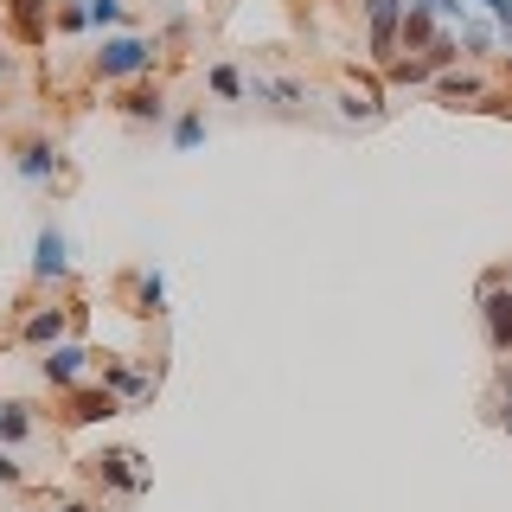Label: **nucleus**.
I'll use <instances>...</instances> for the list:
<instances>
[{
    "mask_svg": "<svg viewBox=\"0 0 512 512\" xmlns=\"http://www.w3.org/2000/svg\"><path fill=\"white\" fill-rule=\"evenodd\" d=\"M90 474L109 480V487H122V493H148V468H141L135 448H103V455H90Z\"/></svg>",
    "mask_w": 512,
    "mask_h": 512,
    "instance_id": "obj_1",
    "label": "nucleus"
},
{
    "mask_svg": "<svg viewBox=\"0 0 512 512\" xmlns=\"http://www.w3.org/2000/svg\"><path fill=\"white\" fill-rule=\"evenodd\" d=\"M90 359H96L90 346H71V340H64V346L45 352V365H39V372H45V384H58V391H77V384L90 378Z\"/></svg>",
    "mask_w": 512,
    "mask_h": 512,
    "instance_id": "obj_2",
    "label": "nucleus"
},
{
    "mask_svg": "<svg viewBox=\"0 0 512 512\" xmlns=\"http://www.w3.org/2000/svg\"><path fill=\"white\" fill-rule=\"evenodd\" d=\"M154 64V45L148 39H109L103 52H96V77H135Z\"/></svg>",
    "mask_w": 512,
    "mask_h": 512,
    "instance_id": "obj_3",
    "label": "nucleus"
},
{
    "mask_svg": "<svg viewBox=\"0 0 512 512\" xmlns=\"http://www.w3.org/2000/svg\"><path fill=\"white\" fill-rule=\"evenodd\" d=\"M480 320H487V346L500 352H512V295L506 288H480Z\"/></svg>",
    "mask_w": 512,
    "mask_h": 512,
    "instance_id": "obj_4",
    "label": "nucleus"
},
{
    "mask_svg": "<svg viewBox=\"0 0 512 512\" xmlns=\"http://www.w3.org/2000/svg\"><path fill=\"white\" fill-rule=\"evenodd\" d=\"M116 410H122V397L109 391V384H77V391H71V410H64V416H71V423H109Z\"/></svg>",
    "mask_w": 512,
    "mask_h": 512,
    "instance_id": "obj_5",
    "label": "nucleus"
},
{
    "mask_svg": "<svg viewBox=\"0 0 512 512\" xmlns=\"http://www.w3.org/2000/svg\"><path fill=\"white\" fill-rule=\"evenodd\" d=\"M32 276L39 282L71 276V244H64V231H39V244H32Z\"/></svg>",
    "mask_w": 512,
    "mask_h": 512,
    "instance_id": "obj_6",
    "label": "nucleus"
},
{
    "mask_svg": "<svg viewBox=\"0 0 512 512\" xmlns=\"http://www.w3.org/2000/svg\"><path fill=\"white\" fill-rule=\"evenodd\" d=\"M71 320H77V308H32V314L20 320V333H26L32 346L52 352V346H64V327H71Z\"/></svg>",
    "mask_w": 512,
    "mask_h": 512,
    "instance_id": "obj_7",
    "label": "nucleus"
},
{
    "mask_svg": "<svg viewBox=\"0 0 512 512\" xmlns=\"http://www.w3.org/2000/svg\"><path fill=\"white\" fill-rule=\"evenodd\" d=\"M20 173L32 186H58L64 180V154L52 148V141H26V148H20Z\"/></svg>",
    "mask_w": 512,
    "mask_h": 512,
    "instance_id": "obj_8",
    "label": "nucleus"
},
{
    "mask_svg": "<svg viewBox=\"0 0 512 512\" xmlns=\"http://www.w3.org/2000/svg\"><path fill=\"white\" fill-rule=\"evenodd\" d=\"M7 13H13V26H20V39L39 45V39H45V13H52V0H7Z\"/></svg>",
    "mask_w": 512,
    "mask_h": 512,
    "instance_id": "obj_9",
    "label": "nucleus"
},
{
    "mask_svg": "<svg viewBox=\"0 0 512 512\" xmlns=\"http://www.w3.org/2000/svg\"><path fill=\"white\" fill-rule=\"evenodd\" d=\"M122 116H128V122H160V116H167V103H160V84H135V90L122 96Z\"/></svg>",
    "mask_w": 512,
    "mask_h": 512,
    "instance_id": "obj_10",
    "label": "nucleus"
},
{
    "mask_svg": "<svg viewBox=\"0 0 512 512\" xmlns=\"http://www.w3.org/2000/svg\"><path fill=\"white\" fill-rule=\"evenodd\" d=\"M128 301H135V314H160L167 308V282H160L154 269H141V276L128 282Z\"/></svg>",
    "mask_w": 512,
    "mask_h": 512,
    "instance_id": "obj_11",
    "label": "nucleus"
},
{
    "mask_svg": "<svg viewBox=\"0 0 512 512\" xmlns=\"http://www.w3.org/2000/svg\"><path fill=\"white\" fill-rule=\"evenodd\" d=\"M103 384H109L116 397H128V404H141V397H154V378L128 372V365H103Z\"/></svg>",
    "mask_w": 512,
    "mask_h": 512,
    "instance_id": "obj_12",
    "label": "nucleus"
},
{
    "mask_svg": "<svg viewBox=\"0 0 512 512\" xmlns=\"http://www.w3.org/2000/svg\"><path fill=\"white\" fill-rule=\"evenodd\" d=\"M436 96H442L448 109H461V103H480V96H487V84H480V77L448 71V77H436Z\"/></svg>",
    "mask_w": 512,
    "mask_h": 512,
    "instance_id": "obj_13",
    "label": "nucleus"
},
{
    "mask_svg": "<svg viewBox=\"0 0 512 512\" xmlns=\"http://www.w3.org/2000/svg\"><path fill=\"white\" fill-rule=\"evenodd\" d=\"M32 436V410L26 404H0V442H26Z\"/></svg>",
    "mask_w": 512,
    "mask_h": 512,
    "instance_id": "obj_14",
    "label": "nucleus"
},
{
    "mask_svg": "<svg viewBox=\"0 0 512 512\" xmlns=\"http://www.w3.org/2000/svg\"><path fill=\"white\" fill-rule=\"evenodd\" d=\"M205 84H212L218 96H250V84L231 71V64H212V71H205Z\"/></svg>",
    "mask_w": 512,
    "mask_h": 512,
    "instance_id": "obj_15",
    "label": "nucleus"
},
{
    "mask_svg": "<svg viewBox=\"0 0 512 512\" xmlns=\"http://www.w3.org/2000/svg\"><path fill=\"white\" fill-rule=\"evenodd\" d=\"M173 141H180V148L192 154V148L205 141V116H180V122H173Z\"/></svg>",
    "mask_w": 512,
    "mask_h": 512,
    "instance_id": "obj_16",
    "label": "nucleus"
},
{
    "mask_svg": "<svg viewBox=\"0 0 512 512\" xmlns=\"http://www.w3.org/2000/svg\"><path fill=\"white\" fill-rule=\"evenodd\" d=\"M58 26H64V32H84V26H90V7H77V0H64V7H58Z\"/></svg>",
    "mask_w": 512,
    "mask_h": 512,
    "instance_id": "obj_17",
    "label": "nucleus"
},
{
    "mask_svg": "<svg viewBox=\"0 0 512 512\" xmlns=\"http://www.w3.org/2000/svg\"><path fill=\"white\" fill-rule=\"evenodd\" d=\"M122 20V0H90V26H116Z\"/></svg>",
    "mask_w": 512,
    "mask_h": 512,
    "instance_id": "obj_18",
    "label": "nucleus"
},
{
    "mask_svg": "<svg viewBox=\"0 0 512 512\" xmlns=\"http://www.w3.org/2000/svg\"><path fill=\"white\" fill-rule=\"evenodd\" d=\"M0 480H7V487H20V480H26V468L7 455V448H0Z\"/></svg>",
    "mask_w": 512,
    "mask_h": 512,
    "instance_id": "obj_19",
    "label": "nucleus"
},
{
    "mask_svg": "<svg viewBox=\"0 0 512 512\" xmlns=\"http://www.w3.org/2000/svg\"><path fill=\"white\" fill-rule=\"evenodd\" d=\"M58 512H96V506H84V500H64V506H58Z\"/></svg>",
    "mask_w": 512,
    "mask_h": 512,
    "instance_id": "obj_20",
    "label": "nucleus"
},
{
    "mask_svg": "<svg viewBox=\"0 0 512 512\" xmlns=\"http://www.w3.org/2000/svg\"><path fill=\"white\" fill-rule=\"evenodd\" d=\"M500 423H506V429H512V397H506V410H500Z\"/></svg>",
    "mask_w": 512,
    "mask_h": 512,
    "instance_id": "obj_21",
    "label": "nucleus"
},
{
    "mask_svg": "<svg viewBox=\"0 0 512 512\" xmlns=\"http://www.w3.org/2000/svg\"><path fill=\"white\" fill-rule=\"evenodd\" d=\"M0 71H7V64H0Z\"/></svg>",
    "mask_w": 512,
    "mask_h": 512,
    "instance_id": "obj_22",
    "label": "nucleus"
}]
</instances>
